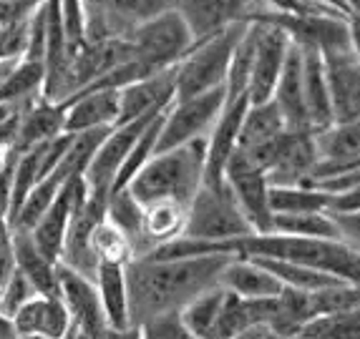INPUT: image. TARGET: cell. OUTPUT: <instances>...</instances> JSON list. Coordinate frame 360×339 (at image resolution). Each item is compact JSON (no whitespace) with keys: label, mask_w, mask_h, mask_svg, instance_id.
I'll use <instances>...</instances> for the list:
<instances>
[{"label":"cell","mask_w":360,"mask_h":339,"mask_svg":"<svg viewBox=\"0 0 360 339\" xmlns=\"http://www.w3.org/2000/svg\"><path fill=\"white\" fill-rule=\"evenodd\" d=\"M232 256H197V259H131L127 264L129 317L139 327L146 319L181 312L199 294L219 286V274Z\"/></svg>","instance_id":"1"},{"label":"cell","mask_w":360,"mask_h":339,"mask_svg":"<svg viewBox=\"0 0 360 339\" xmlns=\"http://www.w3.org/2000/svg\"><path fill=\"white\" fill-rule=\"evenodd\" d=\"M227 256L245 259H280L302 264L340 281L360 286V249H353L340 239H297L283 234H250L242 239L219 241Z\"/></svg>","instance_id":"2"},{"label":"cell","mask_w":360,"mask_h":339,"mask_svg":"<svg viewBox=\"0 0 360 339\" xmlns=\"http://www.w3.org/2000/svg\"><path fill=\"white\" fill-rule=\"evenodd\" d=\"M205 161L207 138H197L179 149L151 156V161L134 176L127 189L141 206L156 201H174L189 206L205 181Z\"/></svg>","instance_id":"3"},{"label":"cell","mask_w":360,"mask_h":339,"mask_svg":"<svg viewBox=\"0 0 360 339\" xmlns=\"http://www.w3.org/2000/svg\"><path fill=\"white\" fill-rule=\"evenodd\" d=\"M245 28L247 23L229 25L222 33L194 43L192 51L174 66V101H184V98L224 88L232 53Z\"/></svg>","instance_id":"4"},{"label":"cell","mask_w":360,"mask_h":339,"mask_svg":"<svg viewBox=\"0 0 360 339\" xmlns=\"http://www.w3.org/2000/svg\"><path fill=\"white\" fill-rule=\"evenodd\" d=\"M131 60L141 63L149 73L174 68L194 46V38L184 20L172 8L154 18L139 23L127 36Z\"/></svg>","instance_id":"5"},{"label":"cell","mask_w":360,"mask_h":339,"mask_svg":"<svg viewBox=\"0 0 360 339\" xmlns=\"http://www.w3.org/2000/svg\"><path fill=\"white\" fill-rule=\"evenodd\" d=\"M252 226L245 219L242 208L234 201L227 184L205 186L194 194V199L186 206L184 234L186 239L199 241H229V239L250 237Z\"/></svg>","instance_id":"6"},{"label":"cell","mask_w":360,"mask_h":339,"mask_svg":"<svg viewBox=\"0 0 360 339\" xmlns=\"http://www.w3.org/2000/svg\"><path fill=\"white\" fill-rule=\"evenodd\" d=\"M84 43L127 38L139 23L169 11V0H81Z\"/></svg>","instance_id":"7"},{"label":"cell","mask_w":360,"mask_h":339,"mask_svg":"<svg viewBox=\"0 0 360 339\" xmlns=\"http://www.w3.org/2000/svg\"><path fill=\"white\" fill-rule=\"evenodd\" d=\"M224 101H227L224 88H217L210 91V93L172 103L167 108V113H164L162 133H159V141H156V154L179 149V146H184L189 141L210 136V131L214 128L217 119H219V113L224 108Z\"/></svg>","instance_id":"8"},{"label":"cell","mask_w":360,"mask_h":339,"mask_svg":"<svg viewBox=\"0 0 360 339\" xmlns=\"http://www.w3.org/2000/svg\"><path fill=\"white\" fill-rule=\"evenodd\" d=\"M224 184L232 191L234 201L242 208L245 219L250 221L255 234L272 232L270 211V181L267 173L255 164L245 151L234 149L224 168Z\"/></svg>","instance_id":"9"},{"label":"cell","mask_w":360,"mask_h":339,"mask_svg":"<svg viewBox=\"0 0 360 339\" xmlns=\"http://www.w3.org/2000/svg\"><path fill=\"white\" fill-rule=\"evenodd\" d=\"M169 6L186 23L194 43L207 41L229 25L252 23L264 13L255 0H169Z\"/></svg>","instance_id":"10"},{"label":"cell","mask_w":360,"mask_h":339,"mask_svg":"<svg viewBox=\"0 0 360 339\" xmlns=\"http://www.w3.org/2000/svg\"><path fill=\"white\" fill-rule=\"evenodd\" d=\"M156 116H159V113L136 119V121H131V124L114 126V128L106 133V138L101 141V146L96 149V154H94V159H91L89 168H86V173H84V181H86V186H89V191L111 194L121 164L127 161L129 151L134 149L136 138L141 136V131H144L146 126L151 124V119H156Z\"/></svg>","instance_id":"11"},{"label":"cell","mask_w":360,"mask_h":339,"mask_svg":"<svg viewBox=\"0 0 360 339\" xmlns=\"http://www.w3.org/2000/svg\"><path fill=\"white\" fill-rule=\"evenodd\" d=\"M86 194H89V186H86L84 176H76V179L66 181L63 189L58 191V197L53 199V204L49 206V211L38 219V224L30 229V239L36 249L41 251L49 262L58 264L60 262V251H63V241H66L68 224H71L73 208L78 206V201H84Z\"/></svg>","instance_id":"12"},{"label":"cell","mask_w":360,"mask_h":339,"mask_svg":"<svg viewBox=\"0 0 360 339\" xmlns=\"http://www.w3.org/2000/svg\"><path fill=\"white\" fill-rule=\"evenodd\" d=\"M290 46H292V41H290V36L283 28L259 20V38H257V48H255L250 86H247L250 103L272 101V93H275V86L280 81V73H283Z\"/></svg>","instance_id":"13"},{"label":"cell","mask_w":360,"mask_h":339,"mask_svg":"<svg viewBox=\"0 0 360 339\" xmlns=\"http://www.w3.org/2000/svg\"><path fill=\"white\" fill-rule=\"evenodd\" d=\"M323 66L330 93L333 121L335 124L360 121V60L348 48L323 55Z\"/></svg>","instance_id":"14"},{"label":"cell","mask_w":360,"mask_h":339,"mask_svg":"<svg viewBox=\"0 0 360 339\" xmlns=\"http://www.w3.org/2000/svg\"><path fill=\"white\" fill-rule=\"evenodd\" d=\"M58 299L66 307L71 324L76 332L86 334L89 339H96L108 327L103 317L101 302H98L96 284L81 274L58 264Z\"/></svg>","instance_id":"15"},{"label":"cell","mask_w":360,"mask_h":339,"mask_svg":"<svg viewBox=\"0 0 360 339\" xmlns=\"http://www.w3.org/2000/svg\"><path fill=\"white\" fill-rule=\"evenodd\" d=\"M250 108V98H234L224 101V108L217 119L214 128L207 136V161H205V186H222L224 184V168H227L229 156L237 149L242 121Z\"/></svg>","instance_id":"16"},{"label":"cell","mask_w":360,"mask_h":339,"mask_svg":"<svg viewBox=\"0 0 360 339\" xmlns=\"http://www.w3.org/2000/svg\"><path fill=\"white\" fill-rule=\"evenodd\" d=\"M174 103V68L146 76L119 91V121L116 126L131 124L151 113H162Z\"/></svg>","instance_id":"17"},{"label":"cell","mask_w":360,"mask_h":339,"mask_svg":"<svg viewBox=\"0 0 360 339\" xmlns=\"http://www.w3.org/2000/svg\"><path fill=\"white\" fill-rule=\"evenodd\" d=\"M63 133H86L114 128L119 121V91H84L66 103Z\"/></svg>","instance_id":"18"},{"label":"cell","mask_w":360,"mask_h":339,"mask_svg":"<svg viewBox=\"0 0 360 339\" xmlns=\"http://www.w3.org/2000/svg\"><path fill=\"white\" fill-rule=\"evenodd\" d=\"M15 337L30 334V337H46V339H66L73 332L71 317L58 297H36L25 302L15 314L11 317Z\"/></svg>","instance_id":"19"},{"label":"cell","mask_w":360,"mask_h":339,"mask_svg":"<svg viewBox=\"0 0 360 339\" xmlns=\"http://www.w3.org/2000/svg\"><path fill=\"white\" fill-rule=\"evenodd\" d=\"M272 103L283 116L288 131H310L305 108V86H302V53L295 43L288 51L283 73H280V81L275 86V93H272Z\"/></svg>","instance_id":"20"},{"label":"cell","mask_w":360,"mask_h":339,"mask_svg":"<svg viewBox=\"0 0 360 339\" xmlns=\"http://www.w3.org/2000/svg\"><path fill=\"white\" fill-rule=\"evenodd\" d=\"M297 48H300V53H302V86H305L307 121H310V131L320 133V131H325V128L335 126L323 55H320L318 48H312V46H297Z\"/></svg>","instance_id":"21"},{"label":"cell","mask_w":360,"mask_h":339,"mask_svg":"<svg viewBox=\"0 0 360 339\" xmlns=\"http://www.w3.org/2000/svg\"><path fill=\"white\" fill-rule=\"evenodd\" d=\"M219 286L242 299H275L283 284L262 264L245 256H232L219 274Z\"/></svg>","instance_id":"22"},{"label":"cell","mask_w":360,"mask_h":339,"mask_svg":"<svg viewBox=\"0 0 360 339\" xmlns=\"http://www.w3.org/2000/svg\"><path fill=\"white\" fill-rule=\"evenodd\" d=\"M98 302L108 327H131L129 317V286H127V264L121 262H98L96 277Z\"/></svg>","instance_id":"23"},{"label":"cell","mask_w":360,"mask_h":339,"mask_svg":"<svg viewBox=\"0 0 360 339\" xmlns=\"http://www.w3.org/2000/svg\"><path fill=\"white\" fill-rule=\"evenodd\" d=\"M63 119H66V106L63 103L46 101L43 95H38L36 101L25 108L18 141H15L13 149L23 154V151L33 149V146H41V143L58 138L63 133Z\"/></svg>","instance_id":"24"},{"label":"cell","mask_w":360,"mask_h":339,"mask_svg":"<svg viewBox=\"0 0 360 339\" xmlns=\"http://www.w3.org/2000/svg\"><path fill=\"white\" fill-rule=\"evenodd\" d=\"M15 249V272H20L43 297H58V264L49 262L36 249L28 232H13Z\"/></svg>","instance_id":"25"},{"label":"cell","mask_w":360,"mask_h":339,"mask_svg":"<svg viewBox=\"0 0 360 339\" xmlns=\"http://www.w3.org/2000/svg\"><path fill=\"white\" fill-rule=\"evenodd\" d=\"M106 221L119 229L129 241L131 259H144L149 254V244L144 237V206L129 194V189L114 191L106 204Z\"/></svg>","instance_id":"26"},{"label":"cell","mask_w":360,"mask_h":339,"mask_svg":"<svg viewBox=\"0 0 360 339\" xmlns=\"http://www.w3.org/2000/svg\"><path fill=\"white\" fill-rule=\"evenodd\" d=\"M285 131L288 128H285V121L275 103H250L245 121H242L240 138H237V149H255V146L270 143L277 136H283Z\"/></svg>","instance_id":"27"},{"label":"cell","mask_w":360,"mask_h":339,"mask_svg":"<svg viewBox=\"0 0 360 339\" xmlns=\"http://www.w3.org/2000/svg\"><path fill=\"white\" fill-rule=\"evenodd\" d=\"M184 221L186 206H181V204L156 201L144 206V237L146 244H149V254L156 246L167 244L172 239H179L184 234Z\"/></svg>","instance_id":"28"},{"label":"cell","mask_w":360,"mask_h":339,"mask_svg":"<svg viewBox=\"0 0 360 339\" xmlns=\"http://www.w3.org/2000/svg\"><path fill=\"white\" fill-rule=\"evenodd\" d=\"M330 208V194L302 186H270V211L275 214H315Z\"/></svg>","instance_id":"29"},{"label":"cell","mask_w":360,"mask_h":339,"mask_svg":"<svg viewBox=\"0 0 360 339\" xmlns=\"http://www.w3.org/2000/svg\"><path fill=\"white\" fill-rule=\"evenodd\" d=\"M46 68L38 60L20 58L0 84V101H33L43 93Z\"/></svg>","instance_id":"30"},{"label":"cell","mask_w":360,"mask_h":339,"mask_svg":"<svg viewBox=\"0 0 360 339\" xmlns=\"http://www.w3.org/2000/svg\"><path fill=\"white\" fill-rule=\"evenodd\" d=\"M283 237L297 239H338L335 221L328 211L315 214H275L272 216V232Z\"/></svg>","instance_id":"31"},{"label":"cell","mask_w":360,"mask_h":339,"mask_svg":"<svg viewBox=\"0 0 360 339\" xmlns=\"http://www.w3.org/2000/svg\"><path fill=\"white\" fill-rule=\"evenodd\" d=\"M255 262L262 264L283 286L297 289V292H318L323 286L340 284V279H335V277H328V274H323V272L307 269V267H302V264L280 262V259H255Z\"/></svg>","instance_id":"32"},{"label":"cell","mask_w":360,"mask_h":339,"mask_svg":"<svg viewBox=\"0 0 360 339\" xmlns=\"http://www.w3.org/2000/svg\"><path fill=\"white\" fill-rule=\"evenodd\" d=\"M222 302H224V289L222 286H214V289L199 294L194 302L186 304L184 310L179 312L181 321H184L186 329L197 339H212L214 337L217 317H219V310H222Z\"/></svg>","instance_id":"33"},{"label":"cell","mask_w":360,"mask_h":339,"mask_svg":"<svg viewBox=\"0 0 360 339\" xmlns=\"http://www.w3.org/2000/svg\"><path fill=\"white\" fill-rule=\"evenodd\" d=\"M164 113H167V111H164ZM164 113H159L156 119H151V124L146 126L144 131H141V136L136 138L134 149L129 151L127 161L121 164L119 173H116V181H114V189H111V194H114V191L127 189V186L131 184L134 176H136V173L151 161V156L156 154V141H159V133H162Z\"/></svg>","instance_id":"34"},{"label":"cell","mask_w":360,"mask_h":339,"mask_svg":"<svg viewBox=\"0 0 360 339\" xmlns=\"http://www.w3.org/2000/svg\"><path fill=\"white\" fill-rule=\"evenodd\" d=\"M310 302V319L328 314H340V312L360 310V286L340 281V284L323 286L318 292L307 294Z\"/></svg>","instance_id":"35"},{"label":"cell","mask_w":360,"mask_h":339,"mask_svg":"<svg viewBox=\"0 0 360 339\" xmlns=\"http://www.w3.org/2000/svg\"><path fill=\"white\" fill-rule=\"evenodd\" d=\"M300 334L310 339H360V310L315 317L300 329Z\"/></svg>","instance_id":"36"},{"label":"cell","mask_w":360,"mask_h":339,"mask_svg":"<svg viewBox=\"0 0 360 339\" xmlns=\"http://www.w3.org/2000/svg\"><path fill=\"white\" fill-rule=\"evenodd\" d=\"M91 249H94V256H96L98 262H131V249H129L127 237L106 219L91 234Z\"/></svg>","instance_id":"37"},{"label":"cell","mask_w":360,"mask_h":339,"mask_svg":"<svg viewBox=\"0 0 360 339\" xmlns=\"http://www.w3.org/2000/svg\"><path fill=\"white\" fill-rule=\"evenodd\" d=\"M139 329H141V339H197L186 329L179 312L151 317L144 324H139Z\"/></svg>","instance_id":"38"},{"label":"cell","mask_w":360,"mask_h":339,"mask_svg":"<svg viewBox=\"0 0 360 339\" xmlns=\"http://www.w3.org/2000/svg\"><path fill=\"white\" fill-rule=\"evenodd\" d=\"M36 294L38 292L33 289V284H30L20 272H15L6 284L0 286V314L11 319V317L15 314L25 302H30V299L36 297Z\"/></svg>","instance_id":"39"},{"label":"cell","mask_w":360,"mask_h":339,"mask_svg":"<svg viewBox=\"0 0 360 339\" xmlns=\"http://www.w3.org/2000/svg\"><path fill=\"white\" fill-rule=\"evenodd\" d=\"M33 101H0V151H11L15 146L25 108Z\"/></svg>","instance_id":"40"},{"label":"cell","mask_w":360,"mask_h":339,"mask_svg":"<svg viewBox=\"0 0 360 339\" xmlns=\"http://www.w3.org/2000/svg\"><path fill=\"white\" fill-rule=\"evenodd\" d=\"M43 0H0V30L28 23Z\"/></svg>","instance_id":"41"},{"label":"cell","mask_w":360,"mask_h":339,"mask_svg":"<svg viewBox=\"0 0 360 339\" xmlns=\"http://www.w3.org/2000/svg\"><path fill=\"white\" fill-rule=\"evenodd\" d=\"M15 274V249H13V229L8 219H0V286Z\"/></svg>","instance_id":"42"},{"label":"cell","mask_w":360,"mask_h":339,"mask_svg":"<svg viewBox=\"0 0 360 339\" xmlns=\"http://www.w3.org/2000/svg\"><path fill=\"white\" fill-rule=\"evenodd\" d=\"M335 221L338 239L345 241L353 249H360V208L358 211H350V214H330Z\"/></svg>","instance_id":"43"},{"label":"cell","mask_w":360,"mask_h":339,"mask_svg":"<svg viewBox=\"0 0 360 339\" xmlns=\"http://www.w3.org/2000/svg\"><path fill=\"white\" fill-rule=\"evenodd\" d=\"M96 339H141V329L139 327H106Z\"/></svg>","instance_id":"44"},{"label":"cell","mask_w":360,"mask_h":339,"mask_svg":"<svg viewBox=\"0 0 360 339\" xmlns=\"http://www.w3.org/2000/svg\"><path fill=\"white\" fill-rule=\"evenodd\" d=\"M348 38H350V51L360 60V13H350L348 15Z\"/></svg>","instance_id":"45"},{"label":"cell","mask_w":360,"mask_h":339,"mask_svg":"<svg viewBox=\"0 0 360 339\" xmlns=\"http://www.w3.org/2000/svg\"><path fill=\"white\" fill-rule=\"evenodd\" d=\"M237 339H280L275 332H272L270 327H264V324H257V327L247 329V332H242Z\"/></svg>","instance_id":"46"},{"label":"cell","mask_w":360,"mask_h":339,"mask_svg":"<svg viewBox=\"0 0 360 339\" xmlns=\"http://www.w3.org/2000/svg\"><path fill=\"white\" fill-rule=\"evenodd\" d=\"M0 339H15V329H13V321L8 317L0 314Z\"/></svg>","instance_id":"47"},{"label":"cell","mask_w":360,"mask_h":339,"mask_svg":"<svg viewBox=\"0 0 360 339\" xmlns=\"http://www.w3.org/2000/svg\"><path fill=\"white\" fill-rule=\"evenodd\" d=\"M15 63H18V60H11V63H3V60H0V84H3V78L8 76V71H11Z\"/></svg>","instance_id":"48"},{"label":"cell","mask_w":360,"mask_h":339,"mask_svg":"<svg viewBox=\"0 0 360 339\" xmlns=\"http://www.w3.org/2000/svg\"><path fill=\"white\" fill-rule=\"evenodd\" d=\"M340 3L348 8V13H360V0H340Z\"/></svg>","instance_id":"49"},{"label":"cell","mask_w":360,"mask_h":339,"mask_svg":"<svg viewBox=\"0 0 360 339\" xmlns=\"http://www.w3.org/2000/svg\"><path fill=\"white\" fill-rule=\"evenodd\" d=\"M66 339H89V337H86V334H81V332H76V329H73V332L68 334Z\"/></svg>","instance_id":"50"},{"label":"cell","mask_w":360,"mask_h":339,"mask_svg":"<svg viewBox=\"0 0 360 339\" xmlns=\"http://www.w3.org/2000/svg\"><path fill=\"white\" fill-rule=\"evenodd\" d=\"M15 339H46V337H30V334H20V337H15Z\"/></svg>","instance_id":"51"},{"label":"cell","mask_w":360,"mask_h":339,"mask_svg":"<svg viewBox=\"0 0 360 339\" xmlns=\"http://www.w3.org/2000/svg\"><path fill=\"white\" fill-rule=\"evenodd\" d=\"M288 339H310V337H302V334H295V337H288Z\"/></svg>","instance_id":"52"},{"label":"cell","mask_w":360,"mask_h":339,"mask_svg":"<svg viewBox=\"0 0 360 339\" xmlns=\"http://www.w3.org/2000/svg\"><path fill=\"white\" fill-rule=\"evenodd\" d=\"M8 154V151H0V164H3V156H6Z\"/></svg>","instance_id":"53"}]
</instances>
